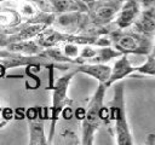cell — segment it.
<instances>
[{"instance_id":"cb8c5ba5","label":"cell","mask_w":155,"mask_h":145,"mask_svg":"<svg viewBox=\"0 0 155 145\" xmlns=\"http://www.w3.org/2000/svg\"><path fill=\"white\" fill-rule=\"evenodd\" d=\"M85 112H86V109H84V108H78V109L75 110V112H74L75 118H78V120L82 121V120H84V117H85Z\"/></svg>"},{"instance_id":"d6986e66","label":"cell","mask_w":155,"mask_h":145,"mask_svg":"<svg viewBox=\"0 0 155 145\" xmlns=\"http://www.w3.org/2000/svg\"><path fill=\"white\" fill-rule=\"evenodd\" d=\"M96 52H97V50H94L93 47H91V46H85L81 51H79V56L78 57H80V58H87V59H92L94 56H96Z\"/></svg>"},{"instance_id":"277c9868","label":"cell","mask_w":155,"mask_h":145,"mask_svg":"<svg viewBox=\"0 0 155 145\" xmlns=\"http://www.w3.org/2000/svg\"><path fill=\"white\" fill-rule=\"evenodd\" d=\"M140 13V6L137 0H127L122 6H120L116 16L115 23L119 29L128 28L133 24L138 14Z\"/></svg>"},{"instance_id":"7402d4cb","label":"cell","mask_w":155,"mask_h":145,"mask_svg":"<svg viewBox=\"0 0 155 145\" xmlns=\"http://www.w3.org/2000/svg\"><path fill=\"white\" fill-rule=\"evenodd\" d=\"M22 12H23L24 14H29V16H31V14L35 13V10H34V7H33L30 4H25V5L22 7Z\"/></svg>"},{"instance_id":"5b68a950","label":"cell","mask_w":155,"mask_h":145,"mask_svg":"<svg viewBox=\"0 0 155 145\" xmlns=\"http://www.w3.org/2000/svg\"><path fill=\"white\" fill-rule=\"evenodd\" d=\"M134 33H138L140 35L148 36L153 39L154 29H155V16H154V7L144 8L142 13L138 14L136 21L133 22Z\"/></svg>"},{"instance_id":"ffe728a7","label":"cell","mask_w":155,"mask_h":145,"mask_svg":"<svg viewBox=\"0 0 155 145\" xmlns=\"http://www.w3.org/2000/svg\"><path fill=\"white\" fill-rule=\"evenodd\" d=\"M99 118L102 122H110V114H109V106L102 105L99 109Z\"/></svg>"},{"instance_id":"8fae6325","label":"cell","mask_w":155,"mask_h":145,"mask_svg":"<svg viewBox=\"0 0 155 145\" xmlns=\"http://www.w3.org/2000/svg\"><path fill=\"white\" fill-rule=\"evenodd\" d=\"M115 134H116V144L119 145H131L133 144L131 130L127 123L126 111H124L115 121Z\"/></svg>"},{"instance_id":"ba28073f","label":"cell","mask_w":155,"mask_h":145,"mask_svg":"<svg viewBox=\"0 0 155 145\" xmlns=\"http://www.w3.org/2000/svg\"><path fill=\"white\" fill-rule=\"evenodd\" d=\"M86 17L80 13V11H73V12H64L57 18V24L65 29L67 31H75L78 29H81L85 23Z\"/></svg>"},{"instance_id":"83f0119b","label":"cell","mask_w":155,"mask_h":145,"mask_svg":"<svg viewBox=\"0 0 155 145\" xmlns=\"http://www.w3.org/2000/svg\"><path fill=\"white\" fill-rule=\"evenodd\" d=\"M0 1H2V0H0Z\"/></svg>"},{"instance_id":"4316f807","label":"cell","mask_w":155,"mask_h":145,"mask_svg":"<svg viewBox=\"0 0 155 145\" xmlns=\"http://www.w3.org/2000/svg\"><path fill=\"white\" fill-rule=\"evenodd\" d=\"M86 1H88V2H91V1H93V0H86Z\"/></svg>"},{"instance_id":"d4e9b609","label":"cell","mask_w":155,"mask_h":145,"mask_svg":"<svg viewBox=\"0 0 155 145\" xmlns=\"http://www.w3.org/2000/svg\"><path fill=\"white\" fill-rule=\"evenodd\" d=\"M13 117L17 120H23L25 117V111L23 109H17L13 111Z\"/></svg>"},{"instance_id":"e0dca14e","label":"cell","mask_w":155,"mask_h":145,"mask_svg":"<svg viewBox=\"0 0 155 145\" xmlns=\"http://www.w3.org/2000/svg\"><path fill=\"white\" fill-rule=\"evenodd\" d=\"M63 53L69 59L78 58V56H79V46H78V44H75V42H68V44H65L64 47H63Z\"/></svg>"},{"instance_id":"5bb4252c","label":"cell","mask_w":155,"mask_h":145,"mask_svg":"<svg viewBox=\"0 0 155 145\" xmlns=\"http://www.w3.org/2000/svg\"><path fill=\"white\" fill-rule=\"evenodd\" d=\"M122 53L111 48V47H102L99 50H97L96 52V56L91 59L93 63H104V62H108L110 60L111 58H116V57H120Z\"/></svg>"},{"instance_id":"9c48e42d","label":"cell","mask_w":155,"mask_h":145,"mask_svg":"<svg viewBox=\"0 0 155 145\" xmlns=\"http://www.w3.org/2000/svg\"><path fill=\"white\" fill-rule=\"evenodd\" d=\"M110 70L111 68L103 64V63H93V64H85V65H80L76 68V72H84L87 74L92 77H94L96 80H98L101 83H107L109 75H110Z\"/></svg>"},{"instance_id":"52a82bcc","label":"cell","mask_w":155,"mask_h":145,"mask_svg":"<svg viewBox=\"0 0 155 145\" xmlns=\"http://www.w3.org/2000/svg\"><path fill=\"white\" fill-rule=\"evenodd\" d=\"M119 8H120V2H110L109 1L107 4H102V5L97 6V8L93 11L92 21L98 25L107 24L111 19L115 18Z\"/></svg>"},{"instance_id":"44dd1931","label":"cell","mask_w":155,"mask_h":145,"mask_svg":"<svg viewBox=\"0 0 155 145\" xmlns=\"http://www.w3.org/2000/svg\"><path fill=\"white\" fill-rule=\"evenodd\" d=\"M59 115L65 121H69V120H71L74 117V111H73V109L70 106H63L62 110H61V112H59Z\"/></svg>"},{"instance_id":"30bf717a","label":"cell","mask_w":155,"mask_h":145,"mask_svg":"<svg viewBox=\"0 0 155 145\" xmlns=\"http://www.w3.org/2000/svg\"><path fill=\"white\" fill-rule=\"evenodd\" d=\"M44 116L41 115V110H39V114L28 120L29 123V135H30V140L29 144L35 145V144H47V140L45 138V133H44Z\"/></svg>"},{"instance_id":"603a6c76","label":"cell","mask_w":155,"mask_h":145,"mask_svg":"<svg viewBox=\"0 0 155 145\" xmlns=\"http://www.w3.org/2000/svg\"><path fill=\"white\" fill-rule=\"evenodd\" d=\"M2 117L5 120H11L13 118V110L11 108H5L2 109Z\"/></svg>"},{"instance_id":"2e32d148","label":"cell","mask_w":155,"mask_h":145,"mask_svg":"<svg viewBox=\"0 0 155 145\" xmlns=\"http://www.w3.org/2000/svg\"><path fill=\"white\" fill-rule=\"evenodd\" d=\"M147 56H148V58H147L145 63L143 65H140V66H137V71H139L142 74H145V75L154 76V74H155V57H154V52L151 51Z\"/></svg>"},{"instance_id":"7c38bea8","label":"cell","mask_w":155,"mask_h":145,"mask_svg":"<svg viewBox=\"0 0 155 145\" xmlns=\"http://www.w3.org/2000/svg\"><path fill=\"white\" fill-rule=\"evenodd\" d=\"M7 50L15 53L22 54H35L40 52V45L31 40H22V41H12L7 44Z\"/></svg>"},{"instance_id":"8992f818","label":"cell","mask_w":155,"mask_h":145,"mask_svg":"<svg viewBox=\"0 0 155 145\" xmlns=\"http://www.w3.org/2000/svg\"><path fill=\"white\" fill-rule=\"evenodd\" d=\"M133 71H137V66H132L130 63V59H128V54L122 53L120 56V59L115 62L114 68L110 70V75H109V79H108L105 86L109 87L114 82L124 79L125 76H128Z\"/></svg>"},{"instance_id":"9a60e30c","label":"cell","mask_w":155,"mask_h":145,"mask_svg":"<svg viewBox=\"0 0 155 145\" xmlns=\"http://www.w3.org/2000/svg\"><path fill=\"white\" fill-rule=\"evenodd\" d=\"M21 16L16 11H1L0 10V27H15L19 23Z\"/></svg>"},{"instance_id":"6da1fadb","label":"cell","mask_w":155,"mask_h":145,"mask_svg":"<svg viewBox=\"0 0 155 145\" xmlns=\"http://www.w3.org/2000/svg\"><path fill=\"white\" fill-rule=\"evenodd\" d=\"M107 86L99 82L97 91L94 92L87 110L85 112V117L82 120V144H93V138L96 130L99 128L102 121L99 118V109L103 105V98L105 93Z\"/></svg>"},{"instance_id":"7a4b0ae2","label":"cell","mask_w":155,"mask_h":145,"mask_svg":"<svg viewBox=\"0 0 155 145\" xmlns=\"http://www.w3.org/2000/svg\"><path fill=\"white\" fill-rule=\"evenodd\" d=\"M113 41L116 51L121 53L148 54L153 51L151 39L138 33H114L110 42Z\"/></svg>"},{"instance_id":"484cf974","label":"cell","mask_w":155,"mask_h":145,"mask_svg":"<svg viewBox=\"0 0 155 145\" xmlns=\"http://www.w3.org/2000/svg\"><path fill=\"white\" fill-rule=\"evenodd\" d=\"M4 74H5V66L2 64H0V77L4 76Z\"/></svg>"},{"instance_id":"ac0fdd59","label":"cell","mask_w":155,"mask_h":145,"mask_svg":"<svg viewBox=\"0 0 155 145\" xmlns=\"http://www.w3.org/2000/svg\"><path fill=\"white\" fill-rule=\"evenodd\" d=\"M61 137H62V138L64 139V141L68 143V144H76V143H79L78 135H76L75 130L71 129V128H63V129L61 130Z\"/></svg>"},{"instance_id":"3957f363","label":"cell","mask_w":155,"mask_h":145,"mask_svg":"<svg viewBox=\"0 0 155 145\" xmlns=\"http://www.w3.org/2000/svg\"><path fill=\"white\" fill-rule=\"evenodd\" d=\"M76 71L69 72L64 76H62L57 83L56 87L53 89V106H52V127H51V132H50V138H52L53 133H54V124L57 121V117L59 116V112L62 110V108L64 106V102L67 98V89L69 86V82L71 80V77L74 76Z\"/></svg>"},{"instance_id":"4fadbf2b","label":"cell","mask_w":155,"mask_h":145,"mask_svg":"<svg viewBox=\"0 0 155 145\" xmlns=\"http://www.w3.org/2000/svg\"><path fill=\"white\" fill-rule=\"evenodd\" d=\"M52 8L58 13L80 11V5L74 0H51Z\"/></svg>"}]
</instances>
